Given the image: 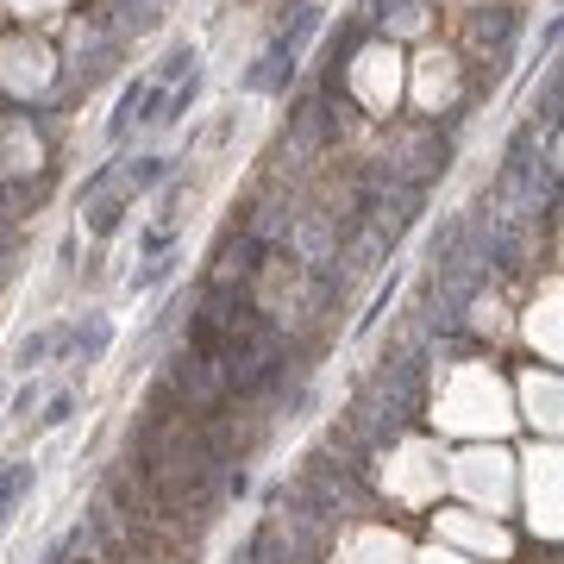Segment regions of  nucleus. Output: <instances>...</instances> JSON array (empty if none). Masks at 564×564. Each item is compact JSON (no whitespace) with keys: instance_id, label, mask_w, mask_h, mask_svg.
I'll return each mask as SVG.
<instances>
[{"instance_id":"obj_1","label":"nucleus","mask_w":564,"mask_h":564,"mask_svg":"<svg viewBox=\"0 0 564 564\" xmlns=\"http://www.w3.org/2000/svg\"><path fill=\"white\" fill-rule=\"evenodd\" d=\"M32 483H38V470L26 458H13V464H0V527L13 521V508L32 496Z\"/></svg>"},{"instance_id":"obj_2","label":"nucleus","mask_w":564,"mask_h":564,"mask_svg":"<svg viewBox=\"0 0 564 564\" xmlns=\"http://www.w3.org/2000/svg\"><path fill=\"white\" fill-rule=\"evenodd\" d=\"M120 176V195H145V188H157L163 176H170V157H126V170H113Z\"/></svg>"},{"instance_id":"obj_3","label":"nucleus","mask_w":564,"mask_h":564,"mask_svg":"<svg viewBox=\"0 0 564 564\" xmlns=\"http://www.w3.org/2000/svg\"><path fill=\"white\" fill-rule=\"evenodd\" d=\"M51 351H57V326H38V333H26V339H19V351H13V370H19V376H32V370H44V364H51Z\"/></svg>"},{"instance_id":"obj_4","label":"nucleus","mask_w":564,"mask_h":564,"mask_svg":"<svg viewBox=\"0 0 564 564\" xmlns=\"http://www.w3.org/2000/svg\"><path fill=\"white\" fill-rule=\"evenodd\" d=\"M120 220H126V195H107L101 207H88V232H94V239H113Z\"/></svg>"},{"instance_id":"obj_5","label":"nucleus","mask_w":564,"mask_h":564,"mask_svg":"<svg viewBox=\"0 0 564 564\" xmlns=\"http://www.w3.org/2000/svg\"><path fill=\"white\" fill-rule=\"evenodd\" d=\"M69 414H76V395H69V389H57L51 402H44V414H38V420H44V427H63Z\"/></svg>"}]
</instances>
